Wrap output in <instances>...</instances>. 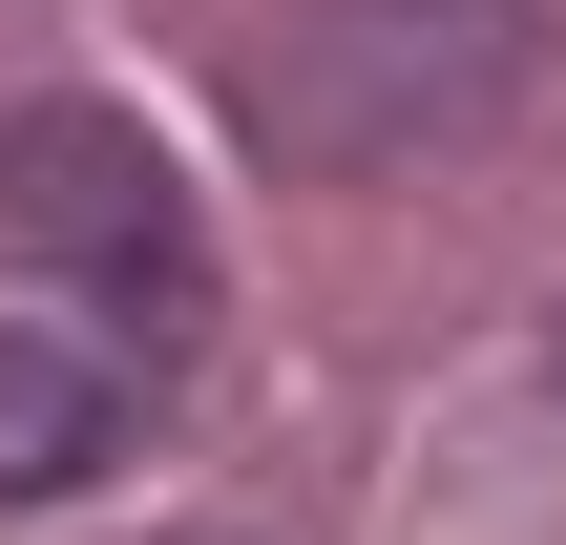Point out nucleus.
<instances>
[{
	"label": "nucleus",
	"instance_id": "obj_1",
	"mask_svg": "<svg viewBox=\"0 0 566 545\" xmlns=\"http://www.w3.org/2000/svg\"><path fill=\"white\" fill-rule=\"evenodd\" d=\"M525 84H546V0H294L231 63V126L294 189H399V168H462Z\"/></svg>",
	"mask_w": 566,
	"mask_h": 545
},
{
	"label": "nucleus",
	"instance_id": "obj_2",
	"mask_svg": "<svg viewBox=\"0 0 566 545\" xmlns=\"http://www.w3.org/2000/svg\"><path fill=\"white\" fill-rule=\"evenodd\" d=\"M0 252L84 273L105 315H189L210 252H189V189L126 105H0Z\"/></svg>",
	"mask_w": 566,
	"mask_h": 545
},
{
	"label": "nucleus",
	"instance_id": "obj_3",
	"mask_svg": "<svg viewBox=\"0 0 566 545\" xmlns=\"http://www.w3.org/2000/svg\"><path fill=\"white\" fill-rule=\"evenodd\" d=\"M126 357L105 336H0V504H63V483H105L126 462Z\"/></svg>",
	"mask_w": 566,
	"mask_h": 545
}]
</instances>
